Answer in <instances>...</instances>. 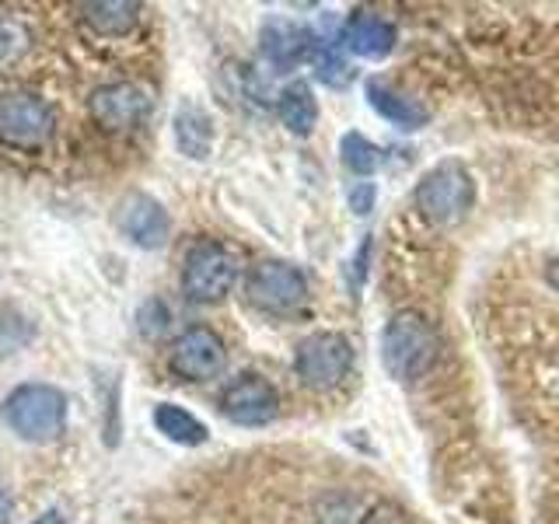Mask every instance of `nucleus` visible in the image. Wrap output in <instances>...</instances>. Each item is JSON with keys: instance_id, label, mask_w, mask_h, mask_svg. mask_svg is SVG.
<instances>
[{"instance_id": "obj_1", "label": "nucleus", "mask_w": 559, "mask_h": 524, "mask_svg": "<svg viewBox=\"0 0 559 524\" xmlns=\"http://www.w3.org/2000/svg\"><path fill=\"white\" fill-rule=\"evenodd\" d=\"M381 360H384V371L395 381L424 378L437 360L433 325L416 311L392 314V322L384 325V336H381Z\"/></svg>"}, {"instance_id": "obj_2", "label": "nucleus", "mask_w": 559, "mask_h": 524, "mask_svg": "<svg viewBox=\"0 0 559 524\" xmlns=\"http://www.w3.org/2000/svg\"><path fill=\"white\" fill-rule=\"evenodd\" d=\"M4 419L22 441L49 444L67 427V395L43 381L17 384L4 398Z\"/></svg>"}, {"instance_id": "obj_3", "label": "nucleus", "mask_w": 559, "mask_h": 524, "mask_svg": "<svg viewBox=\"0 0 559 524\" xmlns=\"http://www.w3.org/2000/svg\"><path fill=\"white\" fill-rule=\"evenodd\" d=\"M60 116L49 98L28 87H4L0 92V144L11 151H39L57 136Z\"/></svg>"}, {"instance_id": "obj_4", "label": "nucleus", "mask_w": 559, "mask_h": 524, "mask_svg": "<svg viewBox=\"0 0 559 524\" xmlns=\"http://www.w3.org/2000/svg\"><path fill=\"white\" fill-rule=\"evenodd\" d=\"M416 210L437 227H451L465 221V214L476 203V182L462 162H441L430 168L416 186Z\"/></svg>"}, {"instance_id": "obj_5", "label": "nucleus", "mask_w": 559, "mask_h": 524, "mask_svg": "<svg viewBox=\"0 0 559 524\" xmlns=\"http://www.w3.org/2000/svg\"><path fill=\"white\" fill-rule=\"evenodd\" d=\"M238 279V255L224 241L203 238L182 259V294L192 305H217Z\"/></svg>"}, {"instance_id": "obj_6", "label": "nucleus", "mask_w": 559, "mask_h": 524, "mask_svg": "<svg viewBox=\"0 0 559 524\" xmlns=\"http://www.w3.org/2000/svg\"><path fill=\"white\" fill-rule=\"evenodd\" d=\"M294 371L311 392H332L354 371V346L343 332H311L294 349Z\"/></svg>"}, {"instance_id": "obj_7", "label": "nucleus", "mask_w": 559, "mask_h": 524, "mask_svg": "<svg viewBox=\"0 0 559 524\" xmlns=\"http://www.w3.org/2000/svg\"><path fill=\"white\" fill-rule=\"evenodd\" d=\"M154 112V98L147 87L133 81H105L87 95V116L102 133H133L147 127Z\"/></svg>"}, {"instance_id": "obj_8", "label": "nucleus", "mask_w": 559, "mask_h": 524, "mask_svg": "<svg viewBox=\"0 0 559 524\" xmlns=\"http://www.w3.org/2000/svg\"><path fill=\"white\" fill-rule=\"evenodd\" d=\"M245 297L266 314H290L308 301V279L284 259H262L245 276Z\"/></svg>"}, {"instance_id": "obj_9", "label": "nucleus", "mask_w": 559, "mask_h": 524, "mask_svg": "<svg viewBox=\"0 0 559 524\" xmlns=\"http://www.w3.org/2000/svg\"><path fill=\"white\" fill-rule=\"evenodd\" d=\"M168 367L182 381H210L227 367V346L210 325H189L175 336Z\"/></svg>"}, {"instance_id": "obj_10", "label": "nucleus", "mask_w": 559, "mask_h": 524, "mask_svg": "<svg viewBox=\"0 0 559 524\" xmlns=\"http://www.w3.org/2000/svg\"><path fill=\"white\" fill-rule=\"evenodd\" d=\"M221 413L238 427H266L280 413V395L262 374H238L221 395Z\"/></svg>"}, {"instance_id": "obj_11", "label": "nucleus", "mask_w": 559, "mask_h": 524, "mask_svg": "<svg viewBox=\"0 0 559 524\" xmlns=\"http://www.w3.org/2000/svg\"><path fill=\"white\" fill-rule=\"evenodd\" d=\"M116 227L136 245V249L154 252L168 241L171 217L162 203L147 196V192H130V196H122V203L116 210Z\"/></svg>"}, {"instance_id": "obj_12", "label": "nucleus", "mask_w": 559, "mask_h": 524, "mask_svg": "<svg viewBox=\"0 0 559 524\" xmlns=\"http://www.w3.org/2000/svg\"><path fill=\"white\" fill-rule=\"evenodd\" d=\"M78 11V22L84 25L87 39L95 43H122L144 25V4H136V0H95V4H81Z\"/></svg>"}, {"instance_id": "obj_13", "label": "nucleus", "mask_w": 559, "mask_h": 524, "mask_svg": "<svg viewBox=\"0 0 559 524\" xmlns=\"http://www.w3.org/2000/svg\"><path fill=\"white\" fill-rule=\"evenodd\" d=\"M395 39H399L395 25L371 11L349 14L343 25V35H340V43L354 52V57H364V60H384L395 49Z\"/></svg>"}, {"instance_id": "obj_14", "label": "nucleus", "mask_w": 559, "mask_h": 524, "mask_svg": "<svg viewBox=\"0 0 559 524\" xmlns=\"http://www.w3.org/2000/svg\"><path fill=\"white\" fill-rule=\"evenodd\" d=\"M311 46H314L311 32L294 22H284V17H273V22L262 28V57L276 70H290L301 60H308Z\"/></svg>"}, {"instance_id": "obj_15", "label": "nucleus", "mask_w": 559, "mask_h": 524, "mask_svg": "<svg viewBox=\"0 0 559 524\" xmlns=\"http://www.w3.org/2000/svg\"><path fill=\"white\" fill-rule=\"evenodd\" d=\"M367 102H371V109L381 119L395 122L399 130H424L427 122H430V112L416 98L399 95V92H392L389 84H381V81H367Z\"/></svg>"}, {"instance_id": "obj_16", "label": "nucleus", "mask_w": 559, "mask_h": 524, "mask_svg": "<svg viewBox=\"0 0 559 524\" xmlns=\"http://www.w3.org/2000/svg\"><path fill=\"white\" fill-rule=\"evenodd\" d=\"M35 52V25L17 11H0V74L22 70Z\"/></svg>"}, {"instance_id": "obj_17", "label": "nucleus", "mask_w": 559, "mask_h": 524, "mask_svg": "<svg viewBox=\"0 0 559 524\" xmlns=\"http://www.w3.org/2000/svg\"><path fill=\"white\" fill-rule=\"evenodd\" d=\"M175 147H179L186 157H192V162H203V157L210 154V147H214V127H210V116L203 109H197V105H182L179 112H175Z\"/></svg>"}, {"instance_id": "obj_18", "label": "nucleus", "mask_w": 559, "mask_h": 524, "mask_svg": "<svg viewBox=\"0 0 559 524\" xmlns=\"http://www.w3.org/2000/svg\"><path fill=\"white\" fill-rule=\"evenodd\" d=\"M276 112H280V122H284L290 133L308 136L314 130V122H319V102H314L311 87L305 81H297V84H287L284 92H280Z\"/></svg>"}, {"instance_id": "obj_19", "label": "nucleus", "mask_w": 559, "mask_h": 524, "mask_svg": "<svg viewBox=\"0 0 559 524\" xmlns=\"http://www.w3.org/2000/svg\"><path fill=\"white\" fill-rule=\"evenodd\" d=\"M154 427H157V433H165L168 441L186 444V448H200L210 437V430L200 424V419L189 409L175 406V402H162V406L154 409Z\"/></svg>"}, {"instance_id": "obj_20", "label": "nucleus", "mask_w": 559, "mask_h": 524, "mask_svg": "<svg viewBox=\"0 0 559 524\" xmlns=\"http://www.w3.org/2000/svg\"><path fill=\"white\" fill-rule=\"evenodd\" d=\"M340 157L354 175H374L384 162L381 147H374L364 133H346L340 140Z\"/></svg>"}, {"instance_id": "obj_21", "label": "nucleus", "mask_w": 559, "mask_h": 524, "mask_svg": "<svg viewBox=\"0 0 559 524\" xmlns=\"http://www.w3.org/2000/svg\"><path fill=\"white\" fill-rule=\"evenodd\" d=\"M311 63H314V74H319V81H325L329 87H343L349 81L346 63L319 39H314V46H311Z\"/></svg>"}, {"instance_id": "obj_22", "label": "nucleus", "mask_w": 559, "mask_h": 524, "mask_svg": "<svg viewBox=\"0 0 559 524\" xmlns=\"http://www.w3.org/2000/svg\"><path fill=\"white\" fill-rule=\"evenodd\" d=\"M314 524H360L357 500H349L343 493H332V497L319 500V507H314Z\"/></svg>"}, {"instance_id": "obj_23", "label": "nucleus", "mask_w": 559, "mask_h": 524, "mask_svg": "<svg viewBox=\"0 0 559 524\" xmlns=\"http://www.w3.org/2000/svg\"><path fill=\"white\" fill-rule=\"evenodd\" d=\"M360 524H409V517L399 503H378L360 517Z\"/></svg>"}, {"instance_id": "obj_24", "label": "nucleus", "mask_w": 559, "mask_h": 524, "mask_svg": "<svg viewBox=\"0 0 559 524\" xmlns=\"http://www.w3.org/2000/svg\"><path fill=\"white\" fill-rule=\"evenodd\" d=\"M349 206H354V214H371L374 210V186L371 182H360V186H354L349 189Z\"/></svg>"}, {"instance_id": "obj_25", "label": "nucleus", "mask_w": 559, "mask_h": 524, "mask_svg": "<svg viewBox=\"0 0 559 524\" xmlns=\"http://www.w3.org/2000/svg\"><path fill=\"white\" fill-rule=\"evenodd\" d=\"M11 521V493H8V486L0 483V524H8Z\"/></svg>"}, {"instance_id": "obj_26", "label": "nucleus", "mask_w": 559, "mask_h": 524, "mask_svg": "<svg viewBox=\"0 0 559 524\" xmlns=\"http://www.w3.org/2000/svg\"><path fill=\"white\" fill-rule=\"evenodd\" d=\"M546 279L556 287V294H559V259H549L546 262Z\"/></svg>"}, {"instance_id": "obj_27", "label": "nucleus", "mask_w": 559, "mask_h": 524, "mask_svg": "<svg viewBox=\"0 0 559 524\" xmlns=\"http://www.w3.org/2000/svg\"><path fill=\"white\" fill-rule=\"evenodd\" d=\"M35 524H60V517L57 514H46L43 521H35Z\"/></svg>"}]
</instances>
